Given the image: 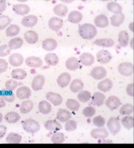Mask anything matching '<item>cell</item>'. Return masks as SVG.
<instances>
[{"mask_svg": "<svg viewBox=\"0 0 134 148\" xmlns=\"http://www.w3.org/2000/svg\"><path fill=\"white\" fill-rule=\"evenodd\" d=\"M21 119V116L15 112H10L7 113L4 116V119L8 123H15Z\"/></svg>", "mask_w": 134, "mask_h": 148, "instance_id": "39", "label": "cell"}, {"mask_svg": "<svg viewBox=\"0 0 134 148\" xmlns=\"http://www.w3.org/2000/svg\"><path fill=\"white\" fill-rule=\"evenodd\" d=\"M126 93L128 94L129 97H133V84L130 83L128 84L127 87H126Z\"/></svg>", "mask_w": 134, "mask_h": 148, "instance_id": "55", "label": "cell"}, {"mask_svg": "<svg viewBox=\"0 0 134 148\" xmlns=\"http://www.w3.org/2000/svg\"><path fill=\"white\" fill-rule=\"evenodd\" d=\"M38 109L39 112L43 115H47L50 113L52 111V106L51 103L46 100H42L38 104Z\"/></svg>", "mask_w": 134, "mask_h": 148, "instance_id": "31", "label": "cell"}, {"mask_svg": "<svg viewBox=\"0 0 134 148\" xmlns=\"http://www.w3.org/2000/svg\"><path fill=\"white\" fill-rule=\"evenodd\" d=\"M22 136L16 132H10L6 137V142L9 144H19L22 141Z\"/></svg>", "mask_w": 134, "mask_h": 148, "instance_id": "38", "label": "cell"}, {"mask_svg": "<svg viewBox=\"0 0 134 148\" xmlns=\"http://www.w3.org/2000/svg\"><path fill=\"white\" fill-rule=\"evenodd\" d=\"M38 22V18L36 16L33 15V14H29L24 16L22 19L21 23L22 25L27 28H31L35 25H36Z\"/></svg>", "mask_w": 134, "mask_h": 148, "instance_id": "17", "label": "cell"}, {"mask_svg": "<svg viewBox=\"0 0 134 148\" xmlns=\"http://www.w3.org/2000/svg\"><path fill=\"white\" fill-rule=\"evenodd\" d=\"M8 68V63L3 58H0V73H2L6 71Z\"/></svg>", "mask_w": 134, "mask_h": 148, "instance_id": "54", "label": "cell"}, {"mask_svg": "<svg viewBox=\"0 0 134 148\" xmlns=\"http://www.w3.org/2000/svg\"><path fill=\"white\" fill-rule=\"evenodd\" d=\"M96 110L95 108L93 106H88L86 107L83 110V114L86 117H92L96 114Z\"/></svg>", "mask_w": 134, "mask_h": 148, "instance_id": "52", "label": "cell"}, {"mask_svg": "<svg viewBox=\"0 0 134 148\" xmlns=\"http://www.w3.org/2000/svg\"><path fill=\"white\" fill-rule=\"evenodd\" d=\"M16 95L20 100H27L31 97V91L29 87L22 86L16 90Z\"/></svg>", "mask_w": 134, "mask_h": 148, "instance_id": "11", "label": "cell"}, {"mask_svg": "<svg viewBox=\"0 0 134 148\" xmlns=\"http://www.w3.org/2000/svg\"><path fill=\"white\" fill-rule=\"evenodd\" d=\"M57 46H58V43L53 38H47L43 41L42 43V47L46 51H53L55 50Z\"/></svg>", "mask_w": 134, "mask_h": 148, "instance_id": "20", "label": "cell"}, {"mask_svg": "<svg viewBox=\"0 0 134 148\" xmlns=\"http://www.w3.org/2000/svg\"><path fill=\"white\" fill-rule=\"evenodd\" d=\"M96 58L98 62L103 64L109 63L113 58V56L109 51L100 50L98 52L96 55Z\"/></svg>", "mask_w": 134, "mask_h": 148, "instance_id": "5", "label": "cell"}, {"mask_svg": "<svg viewBox=\"0 0 134 148\" xmlns=\"http://www.w3.org/2000/svg\"><path fill=\"white\" fill-rule=\"evenodd\" d=\"M26 71L21 68L15 69L11 72V77L14 80H23L26 77Z\"/></svg>", "mask_w": 134, "mask_h": 148, "instance_id": "40", "label": "cell"}, {"mask_svg": "<svg viewBox=\"0 0 134 148\" xmlns=\"http://www.w3.org/2000/svg\"><path fill=\"white\" fill-rule=\"evenodd\" d=\"M92 98V103L96 106H101L105 101V95L101 92H96L94 93Z\"/></svg>", "mask_w": 134, "mask_h": 148, "instance_id": "21", "label": "cell"}, {"mask_svg": "<svg viewBox=\"0 0 134 148\" xmlns=\"http://www.w3.org/2000/svg\"><path fill=\"white\" fill-rule=\"evenodd\" d=\"M113 83L112 82V81L109 79L107 78L103 79L102 81H101L100 83H98V88L100 91H101V92H107L110 91L111 88H113Z\"/></svg>", "mask_w": 134, "mask_h": 148, "instance_id": "23", "label": "cell"}, {"mask_svg": "<svg viewBox=\"0 0 134 148\" xmlns=\"http://www.w3.org/2000/svg\"><path fill=\"white\" fill-rule=\"evenodd\" d=\"M11 49L7 45H3L0 46V57H5L8 56L11 53Z\"/></svg>", "mask_w": 134, "mask_h": 148, "instance_id": "53", "label": "cell"}, {"mask_svg": "<svg viewBox=\"0 0 134 148\" xmlns=\"http://www.w3.org/2000/svg\"><path fill=\"white\" fill-rule=\"evenodd\" d=\"M90 75L96 80H101L107 75V70L102 66H97L91 70Z\"/></svg>", "mask_w": 134, "mask_h": 148, "instance_id": "6", "label": "cell"}, {"mask_svg": "<svg viewBox=\"0 0 134 148\" xmlns=\"http://www.w3.org/2000/svg\"><path fill=\"white\" fill-rule=\"evenodd\" d=\"M65 141V137L63 133L55 132L52 135L51 142L54 144H62Z\"/></svg>", "mask_w": 134, "mask_h": 148, "instance_id": "46", "label": "cell"}, {"mask_svg": "<svg viewBox=\"0 0 134 148\" xmlns=\"http://www.w3.org/2000/svg\"><path fill=\"white\" fill-rule=\"evenodd\" d=\"M18 82L14 79H13L7 80L5 82V84L6 90L9 91H13L14 90H15L16 87H18Z\"/></svg>", "mask_w": 134, "mask_h": 148, "instance_id": "51", "label": "cell"}, {"mask_svg": "<svg viewBox=\"0 0 134 148\" xmlns=\"http://www.w3.org/2000/svg\"><path fill=\"white\" fill-rule=\"evenodd\" d=\"M129 28H130V29L131 32L133 31V23H131L130 24H129Z\"/></svg>", "mask_w": 134, "mask_h": 148, "instance_id": "59", "label": "cell"}, {"mask_svg": "<svg viewBox=\"0 0 134 148\" xmlns=\"http://www.w3.org/2000/svg\"><path fill=\"white\" fill-rule=\"evenodd\" d=\"M49 27L53 31H58L63 26L62 19L58 17H52L49 21Z\"/></svg>", "mask_w": 134, "mask_h": 148, "instance_id": "15", "label": "cell"}, {"mask_svg": "<svg viewBox=\"0 0 134 148\" xmlns=\"http://www.w3.org/2000/svg\"><path fill=\"white\" fill-rule=\"evenodd\" d=\"M6 103L5 101L3 100V98L0 96V108H4L5 106Z\"/></svg>", "mask_w": 134, "mask_h": 148, "instance_id": "58", "label": "cell"}, {"mask_svg": "<svg viewBox=\"0 0 134 148\" xmlns=\"http://www.w3.org/2000/svg\"><path fill=\"white\" fill-rule=\"evenodd\" d=\"M22 128L26 132L34 134L40 130V125L37 121L28 119L22 121Z\"/></svg>", "mask_w": 134, "mask_h": 148, "instance_id": "2", "label": "cell"}, {"mask_svg": "<svg viewBox=\"0 0 134 148\" xmlns=\"http://www.w3.org/2000/svg\"><path fill=\"white\" fill-rule=\"evenodd\" d=\"M44 61L49 66H55L59 62V58L55 53H49L44 56Z\"/></svg>", "mask_w": 134, "mask_h": 148, "instance_id": "33", "label": "cell"}, {"mask_svg": "<svg viewBox=\"0 0 134 148\" xmlns=\"http://www.w3.org/2000/svg\"><path fill=\"white\" fill-rule=\"evenodd\" d=\"M46 98L53 105L59 106L63 102V98L58 93L54 92H48L46 94Z\"/></svg>", "mask_w": 134, "mask_h": 148, "instance_id": "10", "label": "cell"}, {"mask_svg": "<svg viewBox=\"0 0 134 148\" xmlns=\"http://www.w3.org/2000/svg\"><path fill=\"white\" fill-rule=\"evenodd\" d=\"M92 94L88 90H81L79 92L77 95V98L79 102L83 103L88 102L91 99Z\"/></svg>", "mask_w": 134, "mask_h": 148, "instance_id": "44", "label": "cell"}, {"mask_svg": "<svg viewBox=\"0 0 134 148\" xmlns=\"http://www.w3.org/2000/svg\"><path fill=\"white\" fill-rule=\"evenodd\" d=\"M20 31H21V28L18 25L11 24L7 28L5 34L7 37H14L18 35Z\"/></svg>", "mask_w": 134, "mask_h": 148, "instance_id": "41", "label": "cell"}, {"mask_svg": "<svg viewBox=\"0 0 134 148\" xmlns=\"http://www.w3.org/2000/svg\"><path fill=\"white\" fill-rule=\"evenodd\" d=\"M106 106L111 110H115L120 106V100L115 96H111L105 101Z\"/></svg>", "mask_w": 134, "mask_h": 148, "instance_id": "9", "label": "cell"}, {"mask_svg": "<svg viewBox=\"0 0 134 148\" xmlns=\"http://www.w3.org/2000/svg\"><path fill=\"white\" fill-rule=\"evenodd\" d=\"M63 1L66 3H72V2H73V1Z\"/></svg>", "mask_w": 134, "mask_h": 148, "instance_id": "62", "label": "cell"}, {"mask_svg": "<svg viewBox=\"0 0 134 148\" xmlns=\"http://www.w3.org/2000/svg\"><path fill=\"white\" fill-rule=\"evenodd\" d=\"M130 45V47H131V48L133 49V39H131Z\"/></svg>", "mask_w": 134, "mask_h": 148, "instance_id": "60", "label": "cell"}, {"mask_svg": "<svg viewBox=\"0 0 134 148\" xmlns=\"http://www.w3.org/2000/svg\"><path fill=\"white\" fill-rule=\"evenodd\" d=\"M34 108V102L30 100H26L22 102L20 108V112L23 114L30 112Z\"/></svg>", "mask_w": 134, "mask_h": 148, "instance_id": "37", "label": "cell"}, {"mask_svg": "<svg viewBox=\"0 0 134 148\" xmlns=\"http://www.w3.org/2000/svg\"><path fill=\"white\" fill-rule=\"evenodd\" d=\"M71 113L69 111L65 109H59L56 114V119L59 122L65 123L71 119Z\"/></svg>", "mask_w": 134, "mask_h": 148, "instance_id": "24", "label": "cell"}, {"mask_svg": "<svg viewBox=\"0 0 134 148\" xmlns=\"http://www.w3.org/2000/svg\"><path fill=\"white\" fill-rule=\"evenodd\" d=\"M24 36V39L27 41V43L31 44V45L36 43L38 41V34H37L36 32L34 30H29L26 32Z\"/></svg>", "mask_w": 134, "mask_h": 148, "instance_id": "25", "label": "cell"}, {"mask_svg": "<svg viewBox=\"0 0 134 148\" xmlns=\"http://www.w3.org/2000/svg\"><path fill=\"white\" fill-rule=\"evenodd\" d=\"M26 64L31 68H40L43 65V60L37 56H29L26 59Z\"/></svg>", "mask_w": 134, "mask_h": 148, "instance_id": "19", "label": "cell"}, {"mask_svg": "<svg viewBox=\"0 0 134 148\" xmlns=\"http://www.w3.org/2000/svg\"><path fill=\"white\" fill-rule=\"evenodd\" d=\"M90 136L95 139H104L108 137L109 132L104 127L97 128L91 130Z\"/></svg>", "mask_w": 134, "mask_h": 148, "instance_id": "8", "label": "cell"}, {"mask_svg": "<svg viewBox=\"0 0 134 148\" xmlns=\"http://www.w3.org/2000/svg\"><path fill=\"white\" fill-rule=\"evenodd\" d=\"M11 18L6 15L0 16V30H3L6 28L11 23Z\"/></svg>", "mask_w": 134, "mask_h": 148, "instance_id": "48", "label": "cell"}, {"mask_svg": "<svg viewBox=\"0 0 134 148\" xmlns=\"http://www.w3.org/2000/svg\"><path fill=\"white\" fill-rule=\"evenodd\" d=\"M64 127H65V130L66 131H68V132L74 131V130H75L77 129V123L74 120L69 119L68 121H66Z\"/></svg>", "mask_w": 134, "mask_h": 148, "instance_id": "50", "label": "cell"}, {"mask_svg": "<svg viewBox=\"0 0 134 148\" xmlns=\"http://www.w3.org/2000/svg\"><path fill=\"white\" fill-rule=\"evenodd\" d=\"M121 124L126 129H131L133 127V117L131 115H126L122 118Z\"/></svg>", "mask_w": 134, "mask_h": 148, "instance_id": "42", "label": "cell"}, {"mask_svg": "<svg viewBox=\"0 0 134 148\" xmlns=\"http://www.w3.org/2000/svg\"><path fill=\"white\" fill-rule=\"evenodd\" d=\"M44 127L49 131L56 132L62 129V126L56 120H48L44 123Z\"/></svg>", "mask_w": 134, "mask_h": 148, "instance_id": "16", "label": "cell"}, {"mask_svg": "<svg viewBox=\"0 0 134 148\" xmlns=\"http://www.w3.org/2000/svg\"><path fill=\"white\" fill-rule=\"evenodd\" d=\"M13 11L18 15H26V14L29 13L30 8L28 5L23 3H19L14 5L13 7Z\"/></svg>", "mask_w": 134, "mask_h": 148, "instance_id": "18", "label": "cell"}, {"mask_svg": "<svg viewBox=\"0 0 134 148\" xmlns=\"http://www.w3.org/2000/svg\"><path fill=\"white\" fill-rule=\"evenodd\" d=\"M54 13L56 14V15L63 17L65 16L68 13V8L66 5L62 4V3H59L57 4L56 5L54 6L53 9Z\"/></svg>", "mask_w": 134, "mask_h": 148, "instance_id": "29", "label": "cell"}, {"mask_svg": "<svg viewBox=\"0 0 134 148\" xmlns=\"http://www.w3.org/2000/svg\"><path fill=\"white\" fill-rule=\"evenodd\" d=\"M94 24L98 28H106L109 24L108 17L105 15V14H100V15H98L94 18Z\"/></svg>", "mask_w": 134, "mask_h": 148, "instance_id": "22", "label": "cell"}, {"mask_svg": "<svg viewBox=\"0 0 134 148\" xmlns=\"http://www.w3.org/2000/svg\"><path fill=\"white\" fill-rule=\"evenodd\" d=\"M66 107L68 108L69 110L73 112H77L79 110L81 107L80 103H79L77 100L75 99H68L67 100L66 103Z\"/></svg>", "mask_w": 134, "mask_h": 148, "instance_id": "43", "label": "cell"}, {"mask_svg": "<svg viewBox=\"0 0 134 148\" xmlns=\"http://www.w3.org/2000/svg\"><path fill=\"white\" fill-rule=\"evenodd\" d=\"M94 125H95L98 128H102L105 125V119L103 116L98 115L96 117L93 118L92 120Z\"/></svg>", "mask_w": 134, "mask_h": 148, "instance_id": "49", "label": "cell"}, {"mask_svg": "<svg viewBox=\"0 0 134 148\" xmlns=\"http://www.w3.org/2000/svg\"><path fill=\"white\" fill-rule=\"evenodd\" d=\"M79 34L84 39H92L96 36L97 29L93 24L86 23L79 26Z\"/></svg>", "mask_w": 134, "mask_h": 148, "instance_id": "1", "label": "cell"}, {"mask_svg": "<svg viewBox=\"0 0 134 148\" xmlns=\"http://www.w3.org/2000/svg\"><path fill=\"white\" fill-rule=\"evenodd\" d=\"M69 88L72 92L73 93H79L84 88V83L81 80L79 79H75L71 81L69 85Z\"/></svg>", "mask_w": 134, "mask_h": 148, "instance_id": "27", "label": "cell"}, {"mask_svg": "<svg viewBox=\"0 0 134 148\" xmlns=\"http://www.w3.org/2000/svg\"><path fill=\"white\" fill-rule=\"evenodd\" d=\"M7 133V127L3 125H0V138H2Z\"/></svg>", "mask_w": 134, "mask_h": 148, "instance_id": "56", "label": "cell"}, {"mask_svg": "<svg viewBox=\"0 0 134 148\" xmlns=\"http://www.w3.org/2000/svg\"><path fill=\"white\" fill-rule=\"evenodd\" d=\"M24 43V41L21 38L19 37H16V38H14L13 39H11V40L9 41L8 47L11 50H16V49H18L21 47Z\"/></svg>", "mask_w": 134, "mask_h": 148, "instance_id": "35", "label": "cell"}, {"mask_svg": "<svg viewBox=\"0 0 134 148\" xmlns=\"http://www.w3.org/2000/svg\"><path fill=\"white\" fill-rule=\"evenodd\" d=\"M118 70L122 75L128 77V76H131L133 74V66L130 62H122L118 65Z\"/></svg>", "mask_w": 134, "mask_h": 148, "instance_id": "4", "label": "cell"}, {"mask_svg": "<svg viewBox=\"0 0 134 148\" xmlns=\"http://www.w3.org/2000/svg\"><path fill=\"white\" fill-rule=\"evenodd\" d=\"M44 83H45V77H44V75L41 74L36 75L31 82L32 89L34 91L41 90L44 85Z\"/></svg>", "mask_w": 134, "mask_h": 148, "instance_id": "7", "label": "cell"}, {"mask_svg": "<svg viewBox=\"0 0 134 148\" xmlns=\"http://www.w3.org/2000/svg\"><path fill=\"white\" fill-rule=\"evenodd\" d=\"M79 62L84 66H90L95 61L94 56L89 53H84L79 56Z\"/></svg>", "mask_w": 134, "mask_h": 148, "instance_id": "13", "label": "cell"}, {"mask_svg": "<svg viewBox=\"0 0 134 148\" xmlns=\"http://www.w3.org/2000/svg\"><path fill=\"white\" fill-rule=\"evenodd\" d=\"M107 8L109 11L115 14L122 13V6L117 2L115 1L109 2L107 5Z\"/></svg>", "mask_w": 134, "mask_h": 148, "instance_id": "36", "label": "cell"}, {"mask_svg": "<svg viewBox=\"0 0 134 148\" xmlns=\"http://www.w3.org/2000/svg\"><path fill=\"white\" fill-rule=\"evenodd\" d=\"M3 91H4V92L2 94L1 97L3 98V100L5 101V102L9 103L14 102V100H15L16 97L12 91H9L7 90H3Z\"/></svg>", "mask_w": 134, "mask_h": 148, "instance_id": "47", "label": "cell"}, {"mask_svg": "<svg viewBox=\"0 0 134 148\" xmlns=\"http://www.w3.org/2000/svg\"><path fill=\"white\" fill-rule=\"evenodd\" d=\"M66 66L68 70L70 71H75L80 67V62L77 58L72 56L66 60Z\"/></svg>", "mask_w": 134, "mask_h": 148, "instance_id": "26", "label": "cell"}, {"mask_svg": "<svg viewBox=\"0 0 134 148\" xmlns=\"http://www.w3.org/2000/svg\"><path fill=\"white\" fill-rule=\"evenodd\" d=\"M2 119H3V115H2L1 113H0V123L2 121Z\"/></svg>", "mask_w": 134, "mask_h": 148, "instance_id": "61", "label": "cell"}, {"mask_svg": "<svg viewBox=\"0 0 134 148\" xmlns=\"http://www.w3.org/2000/svg\"><path fill=\"white\" fill-rule=\"evenodd\" d=\"M118 43L122 47H126L129 44L130 37L127 32L125 30H122L118 34Z\"/></svg>", "mask_w": 134, "mask_h": 148, "instance_id": "34", "label": "cell"}, {"mask_svg": "<svg viewBox=\"0 0 134 148\" xmlns=\"http://www.w3.org/2000/svg\"><path fill=\"white\" fill-rule=\"evenodd\" d=\"M83 16L81 12L78 11H73L69 14L68 21L73 24H78L82 21Z\"/></svg>", "mask_w": 134, "mask_h": 148, "instance_id": "30", "label": "cell"}, {"mask_svg": "<svg viewBox=\"0 0 134 148\" xmlns=\"http://www.w3.org/2000/svg\"><path fill=\"white\" fill-rule=\"evenodd\" d=\"M125 20V15L123 13L113 14L111 17V24L114 27L120 26Z\"/></svg>", "mask_w": 134, "mask_h": 148, "instance_id": "32", "label": "cell"}, {"mask_svg": "<svg viewBox=\"0 0 134 148\" xmlns=\"http://www.w3.org/2000/svg\"><path fill=\"white\" fill-rule=\"evenodd\" d=\"M94 44L103 47H112L115 45V41L111 38H101L94 41Z\"/></svg>", "mask_w": 134, "mask_h": 148, "instance_id": "28", "label": "cell"}, {"mask_svg": "<svg viewBox=\"0 0 134 148\" xmlns=\"http://www.w3.org/2000/svg\"><path fill=\"white\" fill-rule=\"evenodd\" d=\"M71 80V76L68 72H64L61 73L57 79V83L59 87L62 88H65L69 85Z\"/></svg>", "mask_w": 134, "mask_h": 148, "instance_id": "14", "label": "cell"}, {"mask_svg": "<svg viewBox=\"0 0 134 148\" xmlns=\"http://www.w3.org/2000/svg\"><path fill=\"white\" fill-rule=\"evenodd\" d=\"M7 7V3L5 1H3V0H0V14L5 11Z\"/></svg>", "mask_w": 134, "mask_h": 148, "instance_id": "57", "label": "cell"}, {"mask_svg": "<svg viewBox=\"0 0 134 148\" xmlns=\"http://www.w3.org/2000/svg\"><path fill=\"white\" fill-rule=\"evenodd\" d=\"M133 112V106L131 103H125L120 108L119 112L122 115H130Z\"/></svg>", "mask_w": 134, "mask_h": 148, "instance_id": "45", "label": "cell"}, {"mask_svg": "<svg viewBox=\"0 0 134 148\" xmlns=\"http://www.w3.org/2000/svg\"><path fill=\"white\" fill-rule=\"evenodd\" d=\"M107 127L109 131L113 135H116L121 130L120 122L116 117H111L107 123Z\"/></svg>", "mask_w": 134, "mask_h": 148, "instance_id": "3", "label": "cell"}, {"mask_svg": "<svg viewBox=\"0 0 134 148\" xmlns=\"http://www.w3.org/2000/svg\"><path fill=\"white\" fill-rule=\"evenodd\" d=\"M9 62L10 65L14 67H18L24 62V57L21 54L14 53L11 55L9 58Z\"/></svg>", "mask_w": 134, "mask_h": 148, "instance_id": "12", "label": "cell"}]
</instances>
